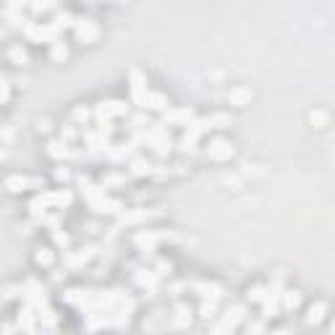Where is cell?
Returning a JSON list of instances; mask_svg holds the SVG:
<instances>
[{
	"instance_id": "52a82bcc",
	"label": "cell",
	"mask_w": 335,
	"mask_h": 335,
	"mask_svg": "<svg viewBox=\"0 0 335 335\" xmlns=\"http://www.w3.org/2000/svg\"><path fill=\"white\" fill-rule=\"evenodd\" d=\"M280 296L286 299V306H288V309L299 306V301H301V296H299V293H280Z\"/></svg>"
},
{
	"instance_id": "30bf717a",
	"label": "cell",
	"mask_w": 335,
	"mask_h": 335,
	"mask_svg": "<svg viewBox=\"0 0 335 335\" xmlns=\"http://www.w3.org/2000/svg\"><path fill=\"white\" fill-rule=\"evenodd\" d=\"M66 55V47H55V58H63Z\"/></svg>"
},
{
	"instance_id": "9c48e42d",
	"label": "cell",
	"mask_w": 335,
	"mask_h": 335,
	"mask_svg": "<svg viewBox=\"0 0 335 335\" xmlns=\"http://www.w3.org/2000/svg\"><path fill=\"white\" fill-rule=\"evenodd\" d=\"M8 97V84H5V79L0 76V102H3V100Z\"/></svg>"
},
{
	"instance_id": "7a4b0ae2",
	"label": "cell",
	"mask_w": 335,
	"mask_h": 335,
	"mask_svg": "<svg viewBox=\"0 0 335 335\" xmlns=\"http://www.w3.org/2000/svg\"><path fill=\"white\" fill-rule=\"evenodd\" d=\"M76 34H79V39L89 42V39H95V37H97V27H95L92 21H81L79 27H76Z\"/></svg>"
},
{
	"instance_id": "8fae6325",
	"label": "cell",
	"mask_w": 335,
	"mask_h": 335,
	"mask_svg": "<svg viewBox=\"0 0 335 335\" xmlns=\"http://www.w3.org/2000/svg\"><path fill=\"white\" fill-rule=\"evenodd\" d=\"M19 5H24V0H11V8H19Z\"/></svg>"
},
{
	"instance_id": "277c9868",
	"label": "cell",
	"mask_w": 335,
	"mask_h": 335,
	"mask_svg": "<svg viewBox=\"0 0 335 335\" xmlns=\"http://www.w3.org/2000/svg\"><path fill=\"white\" fill-rule=\"evenodd\" d=\"M8 186H11L13 191H21L24 186H42V181L34 178V181H29V178H8Z\"/></svg>"
},
{
	"instance_id": "6da1fadb",
	"label": "cell",
	"mask_w": 335,
	"mask_h": 335,
	"mask_svg": "<svg viewBox=\"0 0 335 335\" xmlns=\"http://www.w3.org/2000/svg\"><path fill=\"white\" fill-rule=\"evenodd\" d=\"M207 152H209V157H215V160H223V157H231V147L225 144V141H212Z\"/></svg>"
},
{
	"instance_id": "8992f818",
	"label": "cell",
	"mask_w": 335,
	"mask_h": 335,
	"mask_svg": "<svg viewBox=\"0 0 335 335\" xmlns=\"http://www.w3.org/2000/svg\"><path fill=\"white\" fill-rule=\"evenodd\" d=\"M191 118V110H173V113H165V121H189Z\"/></svg>"
},
{
	"instance_id": "ba28073f",
	"label": "cell",
	"mask_w": 335,
	"mask_h": 335,
	"mask_svg": "<svg viewBox=\"0 0 335 335\" xmlns=\"http://www.w3.org/2000/svg\"><path fill=\"white\" fill-rule=\"evenodd\" d=\"M55 0H34V8L37 11H47V8H53Z\"/></svg>"
},
{
	"instance_id": "7c38bea8",
	"label": "cell",
	"mask_w": 335,
	"mask_h": 335,
	"mask_svg": "<svg viewBox=\"0 0 335 335\" xmlns=\"http://www.w3.org/2000/svg\"><path fill=\"white\" fill-rule=\"evenodd\" d=\"M0 157H3V152H0Z\"/></svg>"
},
{
	"instance_id": "5b68a950",
	"label": "cell",
	"mask_w": 335,
	"mask_h": 335,
	"mask_svg": "<svg viewBox=\"0 0 335 335\" xmlns=\"http://www.w3.org/2000/svg\"><path fill=\"white\" fill-rule=\"evenodd\" d=\"M131 173H134V175H147V173H152V165L139 157V160H134V163H131Z\"/></svg>"
},
{
	"instance_id": "3957f363",
	"label": "cell",
	"mask_w": 335,
	"mask_h": 335,
	"mask_svg": "<svg viewBox=\"0 0 335 335\" xmlns=\"http://www.w3.org/2000/svg\"><path fill=\"white\" fill-rule=\"evenodd\" d=\"M121 113H126V105H121V102H107V107L105 105L97 107L100 118H102V115H121Z\"/></svg>"
}]
</instances>
